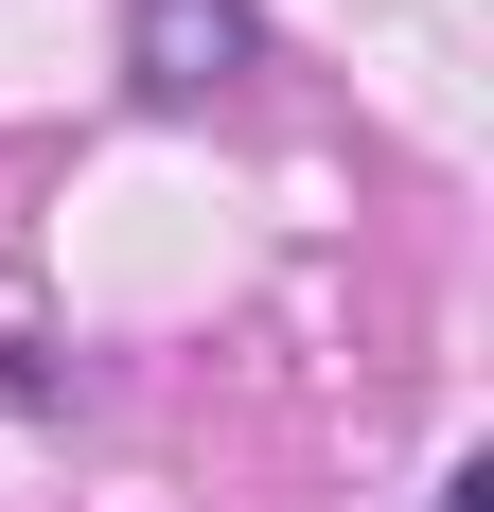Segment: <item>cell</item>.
Returning <instances> with one entry per match:
<instances>
[{"label": "cell", "instance_id": "obj_2", "mask_svg": "<svg viewBox=\"0 0 494 512\" xmlns=\"http://www.w3.org/2000/svg\"><path fill=\"white\" fill-rule=\"evenodd\" d=\"M442 512H494V460H459V477H442Z\"/></svg>", "mask_w": 494, "mask_h": 512}, {"label": "cell", "instance_id": "obj_1", "mask_svg": "<svg viewBox=\"0 0 494 512\" xmlns=\"http://www.w3.org/2000/svg\"><path fill=\"white\" fill-rule=\"evenodd\" d=\"M247 53H265V18H247V0H124V89H142V106L247 89Z\"/></svg>", "mask_w": 494, "mask_h": 512}]
</instances>
